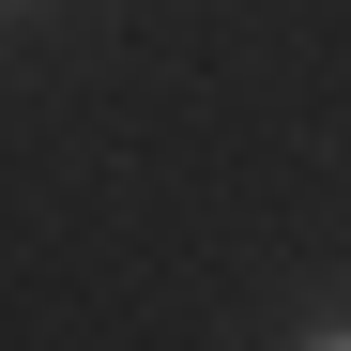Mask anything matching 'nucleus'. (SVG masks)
I'll use <instances>...</instances> for the list:
<instances>
[{"instance_id":"nucleus-1","label":"nucleus","mask_w":351,"mask_h":351,"mask_svg":"<svg viewBox=\"0 0 351 351\" xmlns=\"http://www.w3.org/2000/svg\"><path fill=\"white\" fill-rule=\"evenodd\" d=\"M306 351H351V336H306Z\"/></svg>"}]
</instances>
